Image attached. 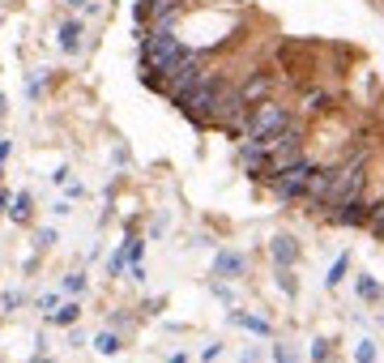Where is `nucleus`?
<instances>
[{"instance_id":"obj_1","label":"nucleus","mask_w":384,"mask_h":363,"mask_svg":"<svg viewBox=\"0 0 384 363\" xmlns=\"http://www.w3.org/2000/svg\"><path fill=\"white\" fill-rule=\"evenodd\" d=\"M184 56H188V43L180 34H145L141 30V81L150 90H162V77Z\"/></svg>"},{"instance_id":"obj_2","label":"nucleus","mask_w":384,"mask_h":363,"mask_svg":"<svg viewBox=\"0 0 384 363\" xmlns=\"http://www.w3.org/2000/svg\"><path fill=\"white\" fill-rule=\"evenodd\" d=\"M223 77H218V73H205L180 103H176V107L192 120V124H213V116H218V98H223Z\"/></svg>"},{"instance_id":"obj_3","label":"nucleus","mask_w":384,"mask_h":363,"mask_svg":"<svg viewBox=\"0 0 384 363\" xmlns=\"http://www.w3.org/2000/svg\"><path fill=\"white\" fill-rule=\"evenodd\" d=\"M291 124H295V120H291V112L282 107V103L265 98V103H252L248 124H244V137H248V141H269V137H278V133L291 128Z\"/></svg>"},{"instance_id":"obj_4","label":"nucleus","mask_w":384,"mask_h":363,"mask_svg":"<svg viewBox=\"0 0 384 363\" xmlns=\"http://www.w3.org/2000/svg\"><path fill=\"white\" fill-rule=\"evenodd\" d=\"M312 171H316V163H307V159L291 163L286 171H278V176L269 180L273 197H278L282 205H291V201H303V192H307V180H312Z\"/></svg>"},{"instance_id":"obj_5","label":"nucleus","mask_w":384,"mask_h":363,"mask_svg":"<svg viewBox=\"0 0 384 363\" xmlns=\"http://www.w3.org/2000/svg\"><path fill=\"white\" fill-rule=\"evenodd\" d=\"M265 159H269L265 141H248V137H244V145H239V163H244L252 176H265Z\"/></svg>"},{"instance_id":"obj_6","label":"nucleus","mask_w":384,"mask_h":363,"mask_svg":"<svg viewBox=\"0 0 384 363\" xmlns=\"http://www.w3.org/2000/svg\"><path fill=\"white\" fill-rule=\"evenodd\" d=\"M367 201L363 197H355V201H346V205H338V210H333V223H342V227H363L367 223Z\"/></svg>"},{"instance_id":"obj_7","label":"nucleus","mask_w":384,"mask_h":363,"mask_svg":"<svg viewBox=\"0 0 384 363\" xmlns=\"http://www.w3.org/2000/svg\"><path fill=\"white\" fill-rule=\"evenodd\" d=\"M269 90H273V77H269V73H260V77H252L239 94H244V103L252 107V103H265V94H269Z\"/></svg>"},{"instance_id":"obj_8","label":"nucleus","mask_w":384,"mask_h":363,"mask_svg":"<svg viewBox=\"0 0 384 363\" xmlns=\"http://www.w3.org/2000/svg\"><path fill=\"white\" fill-rule=\"evenodd\" d=\"M213 274H218V278H235V274H244V256H239V252H218Z\"/></svg>"},{"instance_id":"obj_9","label":"nucleus","mask_w":384,"mask_h":363,"mask_svg":"<svg viewBox=\"0 0 384 363\" xmlns=\"http://www.w3.org/2000/svg\"><path fill=\"white\" fill-rule=\"evenodd\" d=\"M295 256H299V248H295V239H291V235H278V239H273V261H278L282 270H291V265H295Z\"/></svg>"},{"instance_id":"obj_10","label":"nucleus","mask_w":384,"mask_h":363,"mask_svg":"<svg viewBox=\"0 0 384 363\" xmlns=\"http://www.w3.org/2000/svg\"><path fill=\"white\" fill-rule=\"evenodd\" d=\"M60 47L65 51H77L81 47V22H65L60 26Z\"/></svg>"},{"instance_id":"obj_11","label":"nucleus","mask_w":384,"mask_h":363,"mask_svg":"<svg viewBox=\"0 0 384 363\" xmlns=\"http://www.w3.org/2000/svg\"><path fill=\"white\" fill-rule=\"evenodd\" d=\"M94 350L98 355H120V334H98L94 338Z\"/></svg>"},{"instance_id":"obj_12","label":"nucleus","mask_w":384,"mask_h":363,"mask_svg":"<svg viewBox=\"0 0 384 363\" xmlns=\"http://www.w3.org/2000/svg\"><path fill=\"white\" fill-rule=\"evenodd\" d=\"M231 321H235V325H244V329H252V334H260V338L269 334V325H265V321H256V317H244V312H231Z\"/></svg>"},{"instance_id":"obj_13","label":"nucleus","mask_w":384,"mask_h":363,"mask_svg":"<svg viewBox=\"0 0 384 363\" xmlns=\"http://www.w3.org/2000/svg\"><path fill=\"white\" fill-rule=\"evenodd\" d=\"M77 317H81V308H77V303H65L60 312H51V321H56V325H73Z\"/></svg>"},{"instance_id":"obj_14","label":"nucleus","mask_w":384,"mask_h":363,"mask_svg":"<svg viewBox=\"0 0 384 363\" xmlns=\"http://www.w3.org/2000/svg\"><path fill=\"white\" fill-rule=\"evenodd\" d=\"M346 270H350V256H338V261H333V270H329V286H338V282L346 278Z\"/></svg>"},{"instance_id":"obj_15","label":"nucleus","mask_w":384,"mask_h":363,"mask_svg":"<svg viewBox=\"0 0 384 363\" xmlns=\"http://www.w3.org/2000/svg\"><path fill=\"white\" fill-rule=\"evenodd\" d=\"M9 214H13L18 223H26V218H30V197H26V192H22V197H13V210H9Z\"/></svg>"},{"instance_id":"obj_16","label":"nucleus","mask_w":384,"mask_h":363,"mask_svg":"<svg viewBox=\"0 0 384 363\" xmlns=\"http://www.w3.org/2000/svg\"><path fill=\"white\" fill-rule=\"evenodd\" d=\"M141 252H145V244H141V239H128V248H124V256H128V261H133V265H141Z\"/></svg>"},{"instance_id":"obj_17","label":"nucleus","mask_w":384,"mask_h":363,"mask_svg":"<svg viewBox=\"0 0 384 363\" xmlns=\"http://www.w3.org/2000/svg\"><path fill=\"white\" fill-rule=\"evenodd\" d=\"M359 295H363V299H380V286H376L371 278H359Z\"/></svg>"},{"instance_id":"obj_18","label":"nucleus","mask_w":384,"mask_h":363,"mask_svg":"<svg viewBox=\"0 0 384 363\" xmlns=\"http://www.w3.org/2000/svg\"><path fill=\"white\" fill-rule=\"evenodd\" d=\"M65 291H69V295L86 291V278H81V274H69V278H65Z\"/></svg>"},{"instance_id":"obj_19","label":"nucleus","mask_w":384,"mask_h":363,"mask_svg":"<svg viewBox=\"0 0 384 363\" xmlns=\"http://www.w3.org/2000/svg\"><path fill=\"white\" fill-rule=\"evenodd\" d=\"M367 223H371V227H376V231H380V235H384V205H376V210H371V214H367Z\"/></svg>"},{"instance_id":"obj_20","label":"nucleus","mask_w":384,"mask_h":363,"mask_svg":"<svg viewBox=\"0 0 384 363\" xmlns=\"http://www.w3.org/2000/svg\"><path fill=\"white\" fill-rule=\"evenodd\" d=\"M359 363H376V346L371 342H359Z\"/></svg>"},{"instance_id":"obj_21","label":"nucleus","mask_w":384,"mask_h":363,"mask_svg":"<svg viewBox=\"0 0 384 363\" xmlns=\"http://www.w3.org/2000/svg\"><path fill=\"white\" fill-rule=\"evenodd\" d=\"M320 103H324V94H320V90H312V94L303 98V107H307V112H320Z\"/></svg>"},{"instance_id":"obj_22","label":"nucleus","mask_w":384,"mask_h":363,"mask_svg":"<svg viewBox=\"0 0 384 363\" xmlns=\"http://www.w3.org/2000/svg\"><path fill=\"white\" fill-rule=\"evenodd\" d=\"M124 265H128V256H124V252H116V256H112V265H107V270H112V274H120Z\"/></svg>"},{"instance_id":"obj_23","label":"nucleus","mask_w":384,"mask_h":363,"mask_svg":"<svg viewBox=\"0 0 384 363\" xmlns=\"http://www.w3.org/2000/svg\"><path fill=\"white\" fill-rule=\"evenodd\" d=\"M273 359H278V363H295V355L286 346H273Z\"/></svg>"},{"instance_id":"obj_24","label":"nucleus","mask_w":384,"mask_h":363,"mask_svg":"<svg viewBox=\"0 0 384 363\" xmlns=\"http://www.w3.org/2000/svg\"><path fill=\"white\" fill-rule=\"evenodd\" d=\"M218 355H223V346H218V342H209V346L201 350V359H205V363H209V359H218Z\"/></svg>"},{"instance_id":"obj_25","label":"nucleus","mask_w":384,"mask_h":363,"mask_svg":"<svg viewBox=\"0 0 384 363\" xmlns=\"http://www.w3.org/2000/svg\"><path fill=\"white\" fill-rule=\"evenodd\" d=\"M312 355H316V363H329V342H316V350H312Z\"/></svg>"},{"instance_id":"obj_26","label":"nucleus","mask_w":384,"mask_h":363,"mask_svg":"<svg viewBox=\"0 0 384 363\" xmlns=\"http://www.w3.org/2000/svg\"><path fill=\"white\" fill-rule=\"evenodd\" d=\"M69 5H86V0H69Z\"/></svg>"}]
</instances>
